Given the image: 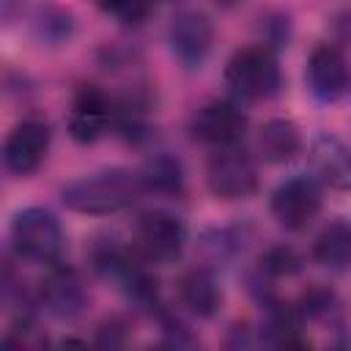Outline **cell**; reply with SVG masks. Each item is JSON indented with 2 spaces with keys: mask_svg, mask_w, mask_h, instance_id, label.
<instances>
[{
  "mask_svg": "<svg viewBox=\"0 0 351 351\" xmlns=\"http://www.w3.org/2000/svg\"><path fill=\"white\" fill-rule=\"evenodd\" d=\"M189 132L197 143L211 145V148H225V145H239L244 132H247V115L241 112L239 104L233 101H208L203 104L192 121Z\"/></svg>",
  "mask_w": 351,
  "mask_h": 351,
  "instance_id": "10",
  "label": "cell"
},
{
  "mask_svg": "<svg viewBox=\"0 0 351 351\" xmlns=\"http://www.w3.org/2000/svg\"><path fill=\"white\" fill-rule=\"evenodd\" d=\"M11 332H14V337H11L14 346H41V343H47V337L41 335V329L36 326L33 318H19Z\"/></svg>",
  "mask_w": 351,
  "mask_h": 351,
  "instance_id": "22",
  "label": "cell"
},
{
  "mask_svg": "<svg viewBox=\"0 0 351 351\" xmlns=\"http://www.w3.org/2000/svg\"><path fill=\"white\" fill-rule=\"evenodd\" d=\"M225 85L236 96L252 101L274 96L282 85V71L274 49L266 44L236 49L225 66Z\"/></svg>",
  "mask_w": 351,
  "mask_h": 351,
  "instance_id": "2",
  "label": "cell"
},
{
  "mask_svg": "<svg viewBox=\"0 0 351 351\" xmlns=\"http://www.w3.org/2000/svg\"><path fill=\"white\" fill-rule=\"evenodd\" d=\"M217 5H222V8H236V5H241L244 0H214Z\"/></svg>",
  "mask_w": 351,
  "mask_h": 351,
  "instance_id": "24",
  "label": "cell"
},
{
  "mask_svg": "<svg viewBox=\"0 0 351 351\" xmlns=\"http://www.w3.org/2000/svg\"><path fill=\"white\" fill-rule=\"evenodd\" d=\"M167 44H170L173 58L186 71H200L211 52V44H214L211 19L195 8L178 11L167 27Z\"/></svg>",
  "mask_w": 351,
  "mask_h": 351,
  "instance_id": "8",
  "label": "cell"
},
{
  "mask_svg": "<svg viewBox=\"0 0 351 351\" xmlns=\"http://www.w3.org/2000/svg\"><path fill=\"white\" fill-rule=\"evenodd\" d=\"M313 258L329 271H346L351 263V228L346 219L329 222L313 241Z\"/></svg>",
  "mask_w": 351,
  "mask_h": 351,
  "instance_id": "17",
  "label": "cell"
},
{
  "mask_svg": "<svg viewBox=\"0 0 351 351\" xmlns=\"http://www.w3.org/2000/svg\"><path fill=\"white\" fill-rule=\"evenodd\" d=\"M115 101L99 85H80L69 110V134L77 143H96L112 126Z\"/></svg>",
  "mask_w": 351,
  "mask_h": 351,
  "instance_id": "11",
  "label": "cell"
},
{
  "mask_svg": "<svg viewBox=\"0 0 351 351\" xmlns=\"http://www.w3.org/2000/svg\"><path fill=\"white\" fill-rule=\"evenodd\" d=\"M321 184L315 176H291L269 197L271 217L285 230H304L321 211Z\"/></svg>",
  "mask_w": 351,
  "mask_h": 351,
  "instance_id": "6",
  "label": "cell"
},
{
  "mask_svg": "<svg viewBox=\"0 0 351 351\" xmlns=\"http://www.w3.org/2000/svg\"><path fill=\"white\" fill-rule=\"evenodd\" d=\"M96 5L121 25H143L154 14L156 0H96Z\"/></svg>",
  "mask_w": 351,
  "mask_h": 351,
  "instance_id": "21",
  "label": "cell"
},
{
  "mask_svg": "<svg viewBox=\"0 0 351 351\" xmlns=\"http://www.w3.org/2000/svg\"><path fill=\"white\" fill-rule=\"evenodd\" d=\"M38 299L47 307V313H52L55 318H63V321L80 318L90 302L80 271L60 261L49 263V269L38 285Z\"/></svg>",
  "mask_w": 351,
  "mask_h": 351,
  "instance_id": "9",
  "label": "cell"
},
{
  "mask_svg": "<svg viewBox=\"0 0 351 351\" xmlns=\"http://www.w3.org/2000/svg\"><path fill=\"white\" fill-rule=\"evenodd\" d=\"M123 340H126V324L121 318H107L99 326V337H96L99 346H121Z\"/></svg>",
  "mask_w": 351,
  "mask_h": 351,
  "instance_id": "23",
  "label": "cell"
},
{
  "mask_svg": "<svg viewBox=\"0 0 351 351\" xmlns=\"http://www.w3.org/2000/svg\"><path fill=\"white\" fill-rule=\"evenodd\" d=\"M302 132L291 118H271L255 134V151L269 165L291 162L302 151Z\"/></svg>",
  "mask_w": 351,
  "mask_h": 351,
  "instance_id": "14",
  "label": "cell"
},
{
  "mask_svg": "<svg viewBox=\"0 0 351 351\" xmlns=\"http://www.w3.org/2000/svg\"><path fill=\"white\" fill-rule=\"evenodd\" d=\"M206 184L208 192L219 200H247L258 192V165L252 154L239 145L214 148L206 165Z\"/></svg>",
  "mask_w": 351,
  "mask_h": 351,
  "instance_id": "5",
  "label": "cell"
},
{
  "mask_svg": "<svg viewBox=\"0 0 351 351\" xmlns=\"http://www.w3.org/2000/svg\"><path fill=\"white\" fill-rule=\"evenodd\" d=\"M299 269H302V258L296 255L293 247H285V244L269 247V250L261 255V261H258L261 277H269V280H274V277H291V274H296Z\"/></svg>",
  "mask_w": 351,
  "mask_h": 351,
  "instance_id": "20",
  "label": "cell"
},
{
  "mask_svg": "<svg viewBox=\"0 0 351 351\" xmlns=\"http://www.w3.org/2000/svg\"><path fill=\"white\" fill-rule=\"evenodd\" d=\"M310 162H313V170L318 176L315 181H324L332 189H348L351 159H348L346 143L337 134H332V132L315 134V140L310 145Z\"/></svg>",
  "mask_w": 351,
  "mask_h": 351,
  "instance_id": "13",
  "label": "cell"
},
{
  "mask_svg": "<svg viewBox=\"0 0 351 351\" xmlns=\"http://www.w3.org/2000/svg\"><path fill=\"white\" fill-rule=\"evenodd\" d=\"M33 30H36L38 41H44L49 47H60L74 33V16H71V11H66L58 3H41L33 14Z\"/></svg>",
  "mask_w": 351,
  "mask_h": 351,
  "instance_id": "19",
  "label": "cell"
},
{
  "mask_svg": "<svg viewBox=\"0 0 351 351\" xmlns=\"http://www.w3.org/2000/svg\"><path fill=\"white\" fill-rule=\"evenodd\" d=\"M307 85L315 99L337 101L348 88V66L337 47L318 44L307 58Z\"/></svg>",
  "mask_w": 351,
  "mask_h": 351,
  "instance_id": "12",
  "label": "cell"
},
{
  "mask_svg": "<svg viewBox=\"0 0 351 351\" xmlns=\"http://www.w3.org/2000/svg\"><path fill=\"white\" fill-rule=\"evenodd\" d=\"M140 195H143V181L137 170H126V167H107L82 176L60 189V200L69 211L90 214V217H107L123 211Z\"/></svg>",
  "mask_w": 351,
  "mask_h": 351,
  "instance_id": "1",
  "label": "cell"
},
{
  "mask_svg": "<svg viewBox=\"0 0 351 351\" xmlns=\"http://www.w3.org/2000/svg\"><path fill=\"white\" fill-rule=\"evenodd\" d=\"M296 310L304 324L313 321V324H321L329 329H343V304L332 288H324V285L307 288L302 302L296 304Z\"/></svg>",
  "mask_w": 351,
  "mask_h": 351,
  "instance_id": "18",
  "label": "cell"
},
{
  "mask_svg": "<svg viewBox=\"0 0 351 351\" xmlns=\"http://www.w3.org/2000/svg\"><path fill=\"white\" fill-rule=\"evenodd\" d=\"M140 181H143V192H154V195H165V197H178L184 195V165L173 156V154H154L143 162V167L137 170Z\"/></svg>",
  "mask_w": 351,
  "mask_h": 351,
  "instance_id": "16",
  "label": "cell"
},
{
  "mask_svg": "<svg viewBox=\"0 0 351 351\" xmlns=\"http://www.w3.org/2000/svg\"><path fill=\"white\" fill-rule=\"evenodd\" d=\"M52 143V129L47 121L27 118L16 123L0 145V162L11 176H30L41 167Z\"/></svg>",
  "mask_w": 351,
  "mask_h": 351,
  "instance_id": "7",
  "label": "cell"
},
{
  "mask_svg": "<svg viewBox=\"0 0 351 351\" xmlns=\"http://www.w3.org/2000/svg\"><path fill=\"white\" fill-rule=\"evenodd\" d=\"M186 228L165 208H145L132 225V252L143 263H170L184 252Z\"/></svg>",
  "mask_w": 351,
  "mask_h": 351,
  "instance_id": "3",
  "label": "cell"
},
{
  "mask_svg": "<svg viewBox=\"0 0 351 351\" xmlns=\"http://www.w3.org/2000/svg\"><path fill=\"white\" fill-rule=\"evenodd\" d=\"M11 244L30 263H55L63 252V228L58 217L41 206H30L11 219Z\"/></svg>",
  "mask_w": 351,
  "mask_h": 351,
  "instance_id": "4",
  "label": "cell"
},
{
  "mask_svg": "<svg viewBox=\"0 0 351 351\" xmlns=\"http://www.w3.org/2000/svg\"><path fill=\"white\" fill-rule=\"evenodd\" d=\"M178 299L181 304L197 315V318H211L222 302V291L217 285V277L206 266H192L178 277Z\"/></svg>",
  "mask_w": 351,
  "mask_h": 351,
  "instance_id": "15",
  "label": "cell"
}]
</instances>
